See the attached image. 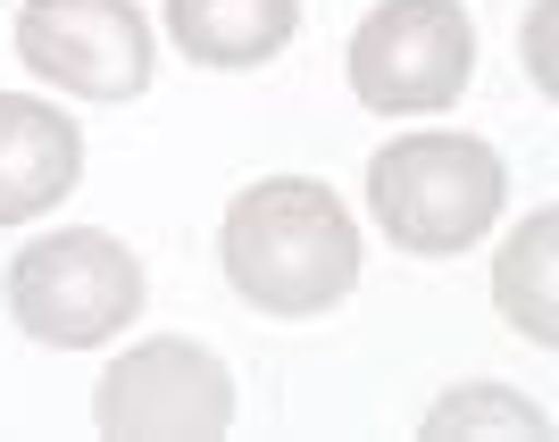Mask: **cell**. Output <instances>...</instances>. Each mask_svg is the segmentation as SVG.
<instances>
[{"label":"cell","mask_w":559,"mask_h":442,"mask_svg":"<svg viewBox=\"0 0 559 442\" xmlns=\"http://www.w3.org/2000/svg\"><path fill=\"white\" fill-rule=\"evenodd\" d=\"M142 259L100 226H68V234H43L9 259V318L17 334L50 350H93L109 334H126L142 318Z\"/></svg>","instance_id":"3957f363"},{"label":"cell","mask_w":559,"mask_h":442,"mask_svg":"<svg viewBox=\"0 0 559 442\" xmlns=\"http://www.w3.org/2000/svg\"><path fill=\"white\" fill-rule=\"evenodd\" d=\"M476 75V17L460 0H376L350 34V93L376 117H435Z\"/></svg>","instance_id":"277c9868"},{"label":"cell","mask_w":559,"mask_h":442,"mask_svg":"<svg viewBox=\"0 0 559 442\" xmlns=\"http://www.w3.org/2000/svg\"><path fill=\"white\" fill-rule=\"evenodd\" d=\"M301 34V0H167V43L192 68H259Z\"/></svg>","instance_id":"ba28073f"},{"label":"cell","mask_w":559,"mask_h":442,"mask_svg":"<svg viewBox=\"0 0 559 442\" xmlns=\"http://www.w3.org/2000/svg\"><path fill=\"white\" fill-rule=\"evenodd\" d=\"M93 418L117 442H217L234 426V375L210 343L151 334V343H134L126 359L100 368Z\"/></svg>","instance_id":"5b68a950"},{"label":"cell","mask_w":559,"mask_h":442,"mask_svg":"<svg viewBox=\"0 0 559 442\" xmlns=\"http://www.w3.org/2000/svg\"><path fill=\"white\" fill-rule=\"evenodd\" d=\"M75 176H84L75 117L34 93H0V226H25L50 201H68Z\"/></svg>","instance_id":"52a82bcc"},{"label":"cell","mask_w":559,"mask_h":442,"mask_svg":"<svg viewBox=\"0 0 559 442\" xmlns=\"http://www.w3.org/2000/svg\"><path fill=\"white\" fill-rule=\"evenodd\" d=\"M501 151L485 134H401L368 159V210L409 259H460L501 217Z\"/></svg>","instance_id":"7a4b0ae2"},{"label":"cell","mask_w":559,"mask_h":442,"mask_svg":"<svg viewBox=\"0 0 559 442\" xmlns=\"http://www.w3.org/2000/svg\"><path fill=\"white\" fill-rule=\"evenodd\" d=\"M17 59L59 93L117 109L151 93V17L134 0H25Z\"/></svg>","instance_id":"8992f818"},{"label":"cell","mask_w":559,"mask_h":442,"mask_svg":"<svg viewBox=\"0 0 559 442\" xmlns=\"http://www.w3.org/2000/svg\"><path fill=\"white\" fill-rule=\"evenodd\" d=\"M551 251H559V217L535 210L526 226L501 242V267H492V301L526 343H551L559 334V309H551Z\"/></svg>","instance_id":"9c48e42d"},{"label":"cell","mask_w":559,"mask_h":442,"mask_svg":"<svg viewBox=\"0 0 559 442\" xmlns=\"http://www.w3.org/2000/svg\"><path fill=\"white\" fill-rule=\"evenodd\" d=\"M426 434H543V409H526L518 393H501V384H467V393H451L435 418H426Z\"/></svg>","instance_id":"30bf717a"},{"label":"cell","mask_w":559,"mask_h":442,"mask_svg":"<svg viewBox=\"0 0 559 442\" xmlns=\"http://www.w3.org/2000/svg\"><path fill=\"white\" fill-rule=\"evenodd\" d=\"M226 284L259 318H326L359 284V226L318 176H259L217 226Z\"/></svg>","instance_id":"6da1fadb"}]
</instances>
